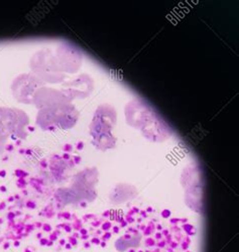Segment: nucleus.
I'll return each instance as SVG.
<instances>
[{
    "mask_svg": "<svg viewBox=\"0 0 239 252\" xmlns=\"http://www.w3.org/2000/svg\"><path fill=\"white\" fill-rule=\"evenodd\" d=\"M79 113L70 102L54 105V106L40 109L36 117V122L43 130L55 128L69 129L76 124Z\"/></svg>",
    "mask_w": 239,
    "mask_h": 252,
    "instance_id": "f257e3e1",
    "label": "nucleus"
},
{
    "mask_svg": "<svg viewBox=\"0 0 239 252\" xmlns=\"http://www.w3.org/2000/svg\"><path fill=\"white\" fill-rule=\"evenodd\" d=\"M114 119L115 114L108 105H102L96 110L90 125L92 142L96 149L105 152L115 146V138L111 133Z\"/></svg>",
    "mask_w": 239,
    "mask_h": 252,
    "instance_id": "f03ea898",
    "label": "nucleus"
},
{
    "mask_svg": "<svg viewBox=\"0 0 239 252\" xmlns=\"http://www.w3.org/2000/svg\"><path fill=\"white\" fill-rule=\"evenodd\" d=\"M28 115L19 109L0 107V130L7 137L26 138Z\"/></svg>",
    "mask_w": 239,
    "mask_h": 252,
    "instance_id": "7ed1b4c3",
    "label": "nucleus"
},
{
    "mask_svg": "<svg viewBox=\"0 0 239 252\" xmlns=\"http://www.w3.org/2000/svg\"><path fill=\"white\" fill-rule=\"evenodd\" d=\"M32 69L40 81L58 83L63 80L58 62L50 52L37 53L32 60Z\"/></svg>",
    "mask_w": 239,
    "mask_h": 252,
    "instance_id": "20e7f679",
    "label": "nucleus"
},
{
    "mask_svg": "<svg viewBox=\"0 0 239 252\" xmlns=\"http://www.w3.org/2000/svg\"><path fill=\"white\" fill-rule=\"evenodd\" d=\"M41 81L36 76L20 75L14 79L11 90L14 98L21 102L30 104L33 103L34 93L40 88Z\"/></svg>",
    "mask_w": 239,
    "mask_h": 252,
    "instance_id": "39448f33",
    "label": "nucleus"
},
{
    "mask_svg": "<svg viewBox=\"0 0 239 252\" xmlns=\"http://www.w3.org/2000/svg\"><path fill=\"white\" fill-rule=\"evenodd\" d=\"M33 102L36 105L37 108L43 109L48 108L54 105L70 102L68 97L58 90L50 88H39L34 95Z\"/></svg>",
    "mask_w": 239,
    "mask_h": 252,
    "instance_id": "423d86ee",
    "label": "nucleus"
},
{
    "mask_svg": "<svg viewBox=\"0 0 239 252\" xmlns=\"http://www.w3.org/2000/svg\"><path fill=\"white\" fill-rule=\"evenodd\" d=\"M137 195V192L135 187L127 184H119L113 189L112 192L110 193L109 198L112 203L120 204L134 199Z\"/></svg>",
    "mask_w": 239,
    "mask_h": 252,
    "instance_id": "0eeeda50",
    "label": "nucleus"
},
{
    "mask_svg": "<svg viewBox=\"0 0 239 252\" xmlns=\"http://www.w3.org/2000/svg\"><path fill=\"white\" fill-rule=\"evenodd\" d=\"M97 183H98V171L94 169V167H91V169H86L80 172L79 174H77L74 178L72 185L94 189Z\"/></svg>",
    "mask_w": 239,
    "mask_h": 252,
    "instance_id": "6e6552de",
    "label": "nucleus"
},
{
    "mask_svg": "<svg viewBox=\"0 0 239 252\" xmlns=\"http://www.w3.org/2000/svg\"><path fill=\"white\" fill-rule=\"evenodd\" d=\"M140 240H141V235L139 233L135 235L125 234L115 241V249L118 252H124L130 248L138 247Z\"/></svg>",
    "mask_w": 239,
    "mask_h": 252,
    "instance_id": "1a4fd4ad",
    "label": "nucleus"
},
{
    "mask_svg": "<svg viewBox=\"0 0 239 252\" xmlns=\"http://www.w3.org/2000/svg\"><path fill=\"white\" fill-rule=\"evenodd\" d=\"M7 139H8V137L1 130H0V154L4 151Z\"/></svg>",
    "mask_w": 239,
    "mask_h": 252,
    "instance_id": "9d476101",
    "label": "nucleus"
},
{
    "mask_svg": "<svg viewBox=\"0 0 239 252\" xmlns=\"http://www.w3.org/2000/svg\"><path fill=\"white\" fill-rule=\"evenodd\" d=\"M184 230L186 231V233L188 235H194L196 233V230H195V227L192 225H185L184 226Z\"/></svg>",
    "mask_w": 239,
    "mask_h": 252,
    "instance_id": "9b49d317",
    "label": "nucleus"
},
{
    "mask_svg": "<svg viewBox=\"0 0 239 252\" xmlns=\"http://www.w3.org/2000/svg\"><path fill=\"white\" fill-rule=\"evenodd\" d=\"M144 245L146 247H154L156 245V240L154 238H151V237H147L144 240Z\"/></svg>",
    "mask_w": 239,
    "mask_h": 252,
    "instance_id": "f8f14e48",
    "label": "nucleus"
},
{
    "mask_svg": "<svg viewBox=\"0 0 239 252\" xmlns=\"http://www.w3.org/2000/svg\"><path fill=\"white\" fill-rule=\"evenodd\" d=\"M189 245H190V239H188L187 242H186V239H185L184 242H183V244H182V249H183V250H187L188 247H189Z\"/></svg>",
    "mask_w": 239,
    "mask_h": 252,
    "instance_id": "ddd939ff",
    "label": "nucleus"
},
{
    "mask_svg": "<svg viewBox=\"0 0 239 252\" xmlns=\"http://www.w3.org/2000/svg\"><path fill=\"white\" fill-rule=\"evenodd\" d=\"M110 228H111V223H109V222H106V223L103 224V226H102V229L105 230V231L109 230Z\"/></svg>",
    "mask_w": 239,
    "mask_h": 252,
    "instance_id": "4468645a",
    "label": "nucleus"
},
{
    "mask_svg": "<svg viewBox=\"0 0 239 252\" xmlns=\"http://www.w3.org/2000/svg\"><path fill=\"white\" fill-rule=\"evenodd\" d=\"M170 215H171V212L169 211V210H165V211L162 212V216H163L164 218H169Z\"/></svg>",
    "mask_w": 239,
    "mask_h": 252,
    "instance_id": "2eb2a0df",
    "label": "nucleus"
},
{
    "mask_svg": "<svg viewBox=\"0 0 239 252\" xmlns=\"http://www.w3.org/2000/svg\"><path fill=\"white\" fill-rule=\"evenodd\" d=\"M166 243H167V242H166L165 240H162V241H160V242L158 243V247H159V248H164V247L166 246Z\"/></svg>",
    "mask_w": 239,
    "mask_h": 252,
    "instance_id": "dca6fc26",
    "label": "nucleus"
},
{
    "mask_svg": "<svg viewBox=\"0 0 239 252\" xmlns=\"http://www.w3.org/2000/svg\"><path fill=\"white\" fill-rule=\"evenodd\" d=\"M48 242H49V240L48 239H40L39 240V243H40V245H48Z\"/></svg>",
    "mask_w": 239,
    "mask_h": 252,
    "instance_id": "f3484780",
    "label": "nucleus"
},
{
    "mask_svg": "<svg viewBox=\"0 0 239 252\" xmlns=\"http://www.w3.org/2000/svg\"><path fill=\"white\" fill-rule=\"evenodd\" d=\"M110 238H111V233H105L104 236H103L104 240H108V239H110Z\"/></svg>",
    "mask_w": 239,
    "mask_h": 252,
    "instance_id": "a211bd4d",
    "label": "nucleus"
},
{
    "mask_svg": "<svg viewBox=\"0 0 239 252\" xmlns=\"http://www.w3.org/2000/svg\"><path fill=\"white\" fill-rule=\"evenodd\" d=\"M70 241H71V245H76L77 244V240L76 238H73V237H70Z\"/></svg>",
    "mask_w": 239,
    "mask_h": 252,
    "instance_id": "6ab92c4d",
    "label": "nucleus"
},
{
    "mask_svg": "<svg viewBox=\"0 0 239 252\" xmlns=\"http://www.w3.org/2000/svg\"><path fill=\"white\" fill-rule=\"evenodd\" d=\"M92 243H94V244H96V245H99V244H100V240H99L98 238H93V239H92Z\"/></svg>",
    "mask_w": 239,
    "mask_h": 252,
    "instance_id": "aec40b11",
    "label": "nucleus"
},
{
    "mask_svg": "<svg viewBox=\"0 0 239 252\" xmlns=\"http://www.w3.org/2000/svg\"><path fill=\"white\" fill-rule=\"evenodd\" d=\"M170 246H171V249H173V248H176V247L178 246V244H177L176 242H171V243L170 244Z\"/></svg>",
    "mask_w": 239,
    "mask_h": 252,
    "instance_id": "412c9836",
    "label": "nucleus"
},
{
    "mask_svg": "<svg viewBox=\"0 0 239 252\" xmlns=\"http://www.w3.org/2000/svg\"><path fill=\"white\" fill-rule=\"evenodd\" d=\"M43 229H45L46 231H51V230H52V228H51L50 225H45V226H43Z\"/></svg>",
    "mask_w": 239,
    "mask_h": 252,
    "instance_id": "4be33fe9",
    "label": "nucleus"
},
{
    "mask_svg": "<svg viewBox=\"0 0 239 252\" xmlns=\"http://www.w3.org/2000/svg\"><path fill=\"white\" fill-rule=\"evenodd\" d=\"M25 252H34V249L32 248V247H28V248L25 250Z\"/></svg>",
    "mask_w": 239,
    "mask_h": 252,
    "instance_id": "5701e85b",
    "label": "nucleus"
},
{
    "mask_svg": "<svg viewBox=\"0 0 239 252\" xmlns=\"http://www.w3.org/2000/svg\"><path fill=\"white\" fill-rule=\"evenodd\" d=\"M162 236H163V235H162V233H157V234H156L157 239H162Z\"/></svg>",
    "mask_w": 239,
    "mask_h": 252,
    "instance_id": "b1692460",
    "label": "nucleus"
},
{
    "mask_svg": "<svg viewBox=\"0 0 239 252\" xmlns=\"http://www.w3.org/2000/svg\"><path fill=\"white\" fill-rule=\"evenodd\" d=\"M114 233H118L119 232V229H118V227H114Z\"/></svg>",
    "mask_w": 239,
    "mask_h": 252,
    "instance_id": "393cba45",
    "label": "nucleus"
},
{
    "mask_svg": "<svg viewBox=\"0 0 239 252\" xmlns=\"http://www.w3.org/2000/svg\"><path fill=\"white\" fill-rule=\"evenodd\" d=\"M127 251H128V252H137V251H136V249H135V248H130V249H128V250H127Z\"/></svg>",
    "mask_w": 239,
    "mask_h": 252,
    "instance_id": "a878e982",
    "label": "nucleus"
},
{
    "mask_svg": "<svg viewBox=\"0 0 239 252\" xmlns=\"http://www.w3.org/2000/svg\"><path fill=\"white\" fill-rule=\"evenodd\" d=\"M85 247H86V248H88V247H90V244H89V243H85Z\"/></svg>",
    "mask_w": 239,
    "mask_h": 252,
    "instance_id": "bb28decb",
    "label": "nucleus"
},
{
    "mask_svg": "<svg viewBox=\"0 0 239 252\" xmlns=\"http://www.w3.org/2000/svg\"><path fill=\"white\" fill-rule=\"evenodd\" d=\"M100 244H101L102 247H105V246H106V243H105V242H102V243H100Z\"/></svg>",
    "mask_w": 239,
    "mask_h": 252,
    "instance_id": "cd10ccee",
    "label": "nucleus"
},
{
    "mask_svg": "<svg viewBox=\"0 0 239 252\" xmlns=\"http://www.w3.org/2000/svg\"><path fill=\"white\" fill-rule=\"evenodd\" d=\"M66 248H67V249H70V248H71V245H70V244H67V245H66Z\"/></svg>",
    "mask_w": 239,
    "mask_h": 252,
    "instance_id": "c85d7f7f",
    "label": "nucleus"
},
{
    "mask_svg": "<svg viewBox=\"0 0 239 252\" xmlns=\"http://www.w3.org/2000/svg\"><path fill=\"white\" fill-rule=\"evenodd\" d=\"M162 229H163V227H162L161 225H159V226H158V230H162Z\"/></svg>",
    "mask_w": 239,
    "mask_h": 252,
    "instance_id": "c756f323",
    "label": "nucleus"
},
{
    "mask_svg": "<svg viewBox=\"0 0 239 252\" xmlns=\"http://www.w3.org/2000/svg\"><path fill=\"white\" fill-rule=\"evenodd\" d=\"M64 243H65V240H62V241H61V245H65Z\"/></svg>",
    "mask_w": 239,
    "mask_h": 252,
    "instance_id": "7c9ffc66",
    "label": "nucleus"
},
{
    "mask_svg": "<svg viewBox=\"0 0 239 252\" xmlns=\"http://www.w3.org/2000/svg\"><path fill=\"white\" fill-rule=\"evenodd\" d=\"M138 252H143V251H138Z\"/></svg>",
    "mask_w": 239,
    "mask_h": 252,
    "instance_id": "2f4dec72",
    "label": "nucleus"
},
{
    "mask_svg": "<svg viewBox=\"0 0 239 252\" xmlns=\"http://www.w3.org/2000/svg\"><path fill=\"white\" fill-rule=\"evenodd\" d=\"M187 252H190V251H187Z\"/></svg>",
    "mask_w": 239,
    "mask_h": 252,
    "instance_id": "473e14b6",
    "label": "nucleus"
}]
</instances>
